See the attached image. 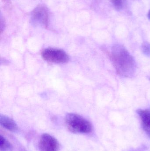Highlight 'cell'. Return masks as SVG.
<instances>
[{
	"instance_id": "2",
	"label": "cell",
	"mask_w": 150,
	"mask_h": 151,
	"mask_svg": "<svg viewBox=\"0 0 150 151\" xmlns=\"http://www.w3.org/2000/svg\"><path fill=\"white\" fill-rule=\"evenodd\" d=\"M65 121L68 129L72 133L87 134L92 132L91 123L79 114H68L65 117Z\"/></svg>"
},
{
	"instance_id": "1",
	"label": "cell",
	"mask_w": 150,
	"mask_h": 151,
	"mask_svg": "<svg viewBox=\"0 0 150 151\" xmlns=\"http://www.w3.org/2000/svg\"><path fill=\"white\" fill-rule=\"evenodd\" d=\"M107 54L119 75L127 78L134 75L136 70L135 61L125 47L114 45Z\"/></svg>"
},
{
	"instance_id": "5",
	"label": "cell",
	"mask_w": 150,
	"mask_h": 151,
	"mask_svg": "<svg viewBox=\"0 0 150 151\" xmlns=\"http://www.w3.org/2000/svg\"><path fill=\"white\" fill-rule=\"evenodd\" d=\"M60 148L59 142L49 134L41 135L38 143L39 151H58Z\"/></svg>"
},
{
	"instance_id": "7",
	"label": "cell",
	"mask_w": 150,
	"mask_h": 151,
	"mask_svg": "<svg viewBox=\"0 0 150 151\" xmlns=\"http://www.w3.org/2000/svg\"><path fill=\"white\" fill-rule=\"evenodd\" d=\"M0 124L3 127L11 132H15L17 130V125L15 121L6 115L1 114Z\"/></svg>"
},
{
	"instance_id": "3",
	"label": "cell",
	"mask_w": 150,
	"mask_h": 151,
	"mask_svg": "<svg viewBox=\"0 0 150 151\" xmlns=\"http://www.w3.org/2000/svg\"><path fill=\"white\" fill-rule=\"evenodd\" d=\"M41 55L44 60L55 63H65L69 60L68 54L61 49L48 48L42 51Z\"/></svg>"
},
{
	"instance_id": "8",
	"label": "cell",
	"mask_w": 150,
	"mask_h": 151,
	"mask_svg": "<svg viewBox=\"0 0 150 151\" xmlns=\"http://www.w3.org/2000/svg\"><path fill=\"white\" fill-rule=\"evenodd\" d=\"M13 147L10 142L4 137L0 136V151H12Z\"/></svg>"
},
{
	"instance_id": "6",
	"label": "cell",
	"mask_w": 150,
	"mask_h": 151,
	"mask_svg": "<svg viewBox=\"0 0 150 151\" xmlns=\"http://www.w3.org/2000/svg\"><path fill=\"white\" fill-rule=\"evenodd\" d=\"M144 130L150 138V109H140L137 111Z\"/></svg>"
},
{
	"instance_id": "9",
	"label": "cell",
	"mask_w": 150,
	"mask_h": 151,
	"mask_svg": "<svg viewBox=\"0 0 150 151\" xmlns=\"http://www.w3.org/2000/svg\"><path fill=\"white\" fill-rule=\"evenodd\" d=\"M142 50L144 54L147 56L150 57V44L149 42H145L142 44Z\"/></svg>"
},
{
	"instance_id": "10",
	"label": "cell",
	"mask_w": 150,
	"mask_h": 151,
	"mask_svg": "<svg viewBox=\"0 0 150 151\" xmlns=\"http://www.w3.org/2000/svg\"><path fill=\"white\" fill-rule=\"evenodd\" d=\"M112 2L116 9H121L123 7V3L122 0H112Z\"/></svg>"
},
{
	"instance_id": "4",
	"label": "cell",
	"mask_w": 150,
	"mask_h": 151,
	"mask_svg": "<svg viewBox=\"0 0 150 151\" xmlns=\"http://www.w3.org/2000/svg\"><path fill=\"white\" fill-rule=\"evenodd\" d=\"M31 19L35 24L47 28L49 22V12L47 7L39 4L32 11Z\"/></svg>"
},
{
	"instance_id": "11",
	"label": "cell",
	"mask_w": 150,
	"mask_h": 151,
	"mask_svg": "<svg viewBox=\"0 0 150 151\" xmlns=\"http://www.w3.org/2000/svg\"><path fill=\"white\" fill-rule=\"evenodd\" d=\"M148 18H149V19L150 20V10L149 11V13H148Z\"/></svg>"
}]
</instances>
